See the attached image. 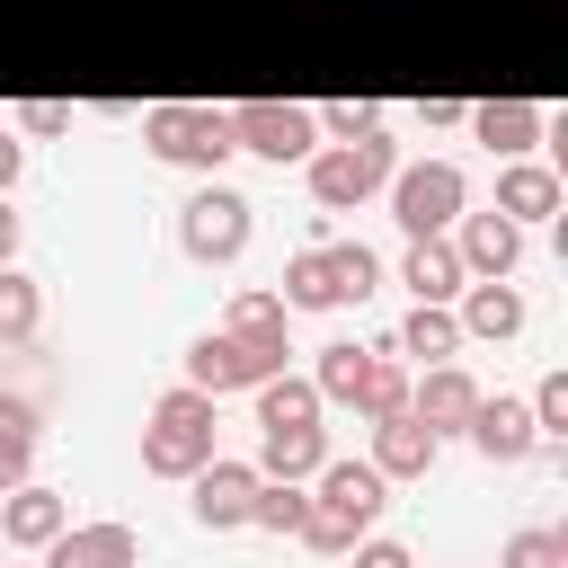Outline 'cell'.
I'll return each mask as SVG.
<instances>
[{
    "instance_id": "27",
    "label": "cell",
    "mask_w": 568,
    "mask_h": 568,
    "mask_svg": "<svg viewBox=\"0 0 568 568\" xmlns=\"http://www.w3.org/2000/svg\"><path fill=\"white\" fill-rule=\"evenodd\" d=\"M284 320H293V311H284L266 284H240L231 311H222V328H240V337H284Z\"/></svg>"
},
{
    "instance_id": "20",
    "label": "cell",
    "mask_w": 568,
    "mask_h": 568,
    "mask_svg": "<svg viewBox=\"0 0 568 568\" xmlns=\"http://www.w3.org/2000/svg\"><path fill=\"white\" fill-rule=\"evenodd\" d=\"M497 213H506V222H550V213H559V169L506 160V169H497Z\"/></svg>"
},
{
    "instance_id": "1",
    "label": "cell",
    "mask_w": 568,
    "mask_h": 568,
    "mask_svg": "<svg viewBox=\"0 0 568 568\" xmlns=\"http://www.w3.org/2000/svg\"><path fill=\"white\" fill-rule=\"evenodd\" d=\"M382 506H390V479L373 470V462H320L311 470V515H302V532L293 541H311L320 559H346L373 524H382Z\"/></svg>"
},
{
    "instance_id": "10",
    "label": "cell",
    "mask_w": 568,
    "mask_h": 568,
    "mask_svg": "<svg viewBox=\"0 0 568 568\" xmlns=\"http://www.w3.org/2000/svg\"><path fill=\"white\" fill-rule=\"evenodd\" d=\"M44 568H142V532L124 515H98V524H62L44 541Z\"/></svg>"
},
{
    "instance_id": "4",
    "label": "cell",
    "mask_w": 568,
    "mask_h": 568,
    "mask_svg": "<svg viewBox=\"0 0 568 568\" xmlns=\"http://www.w3.org/2000/svg\"><path fill=\"white\" fill-rule=\"evenodd\" d=\"M302 169H311V204H320V213H355L364 195H382V186H390V169H399V142L373 124L364 142H320Z\"/></svg>"
},
{
    "instance_id": "16",
    "label": "cell",
    "mask_w": 568,
    "mask_h": 568,
    "mask_svg": "<svg viewBox=\"0 0 568 568\" xmlns=\"http://www.w3.org/2000/svg\"><path fill=\"white\" fill-rule=\"evenodd\" d=\"M453 320H462V337H524V293L506 275H470L453 293Z\"/></svg>"
},
{
    "instance_id": "34",
    "label": "cell",
    "mask_w": 568,
    "mask_h": 568,
    "mask_svg": "<svg viewBox=\"0 0 568 568\" xmlns=\"http://www.w3.org/2000/svg\"><path fill=\"white\" fill-rule=\"evenodd\" d=\"M62 124H71L62 98H27V106H18V133H62Z\"/></svg>"
},
{
    "instance_id": "13",
    "label": "cell",
    "mask_w": 568,
    "mask_h": 568,
    "mask_svg": "<svg viewBox=\"0 0 568 568\" xmlns=\"http://www.w3.org/2000/svg\"><path fill=\"white\" fill-rule=\"evenodd\" d=\"M444 240H453L462 275H515V257H524V222H506L497 204H488V213H462Z\"/></svg>"
},
{
    "instance_id": "9",
    "label": "cell",
    "mask_w": 568,
    "mask_h": 568,
    "mask_svg": "<svg viewBox=\"0 0 568 568\" xmlns=\"http://www.w3.org/2000/svg\"><path fill=\"white\" fill-rule=\"evenodd\" d=\"M222 124H231V151H257V160H275V169L320 151L311 106H293V98H231V106H222Z\"/></svg>"
},
{
    "instance_id": "21",
    "label": "cell",
    "mask_w": 568,
    "mask_h": 568,
    "mask_svg": "<svg viewBox=\"0 0 568 568\" xmlns=\"http://www.w3.org/2000/svg\"><path fill=\"white\" fill-rule=\"evenodd\" d=\"M399 284L417 293V302H453L470 275H462V257H453V240L444 231H426V240H408V257H399Z\"/></svg>"
},
{
    "instance_id": "37",
    "label": "cell",
    "mask_w": 568,
    "mask_h": 568,
    "mask_svg": "<svg viewBox=\"0 0 568 568\" xmlns=\"http://www.w3.org/2000/svg\"><path fill=\"white\" fill-rule=\"evenodd\" d=\"M0 266H18V213H9V195H0Z\"/></svg>"
},
{
    "instance_id": "22",
    "label": "cell",
    "mask_w": 568,
    "mask_h": 568,
    "mask_svg": "<svg viewBox=\"0 0 568 568\" xmlns=\"http://www.w3.org/2000/svg\"><path fill=\"white\" fill-rule=\"evenodd\" d=\"M390 355H426V364H453V355H462V320H453V302H417V311L399 320Z\"/></svg>"
},
{
    "instance_id": "23",
    "label": "cell",
    "mask_w": 568,
    "mask_h": 568,
    "mask_svg": "<svg viewBox=\"0 0 568 568\" xmlns=\"http://www.w3.org/2000/svg\"><path fill=\"white\" fill-rule=\"evenodd\" d=\"M346 408H355V417H399V408H408V364L390 355V337L364 355V382H355V399H346Z\"/></svg>"
},
{
    "instance_id": "12",
    "label": "cell",
    "mask_w": 568,
    "mask_h": 568,
    "mask_svg": "<svg viewBox=\"0 0 568 568\" xmlns=\"http://www.w3.org/2000/svg\"><path fill=\"white\" fill-rule=\"evenodd\" d=\"M462 435H470V453H479V462H497V470H515V462H532V453H541L532 408H524V399H488V390H479V408H470V426H462Z\"/></svg>"
},
{
    "instance_id": "15",
    "label": "cell",
    "mask_w": 568,
    "mask_h": 568,
    "mask_svg": "<svg viewBox=\"0 0 568 568\" xmlns=\"http://www.w3.org/2000/svg\"><path fill=\"white\" fill-rule=\"evenodd\" d=\"M62 524H71V497H62V488H44V479L0 488V541H9V550H44Z\"/></svg>"
},
{
    "instance_id": "11",
    "label": "cell",
    "mask_w": 568,
    "mask_h": 568,
    "mask_svg": "<svg viewBox=\"0 0 568 568\" xmlns=\"http://www.w3.org/2000/svg\"><path fill=\"white\" fill-rule=\"evenodd\" d=\"M186 488H195L186 506H195L204 532H240V524H248V497H257V462H222V453H213L204 470H186Z\"/></svg>"
},
{
    "instance_id": "18",
    "label": "cell",
    "mask_w": 568,
    "mask_h": 568,
    "mask_svg": "<svg viewBox=\"0 0 568 568\" xmlns=\"http://www.w3.org/2000/svg\"><path fill=\"white\" fill-rule=\"evenodd\" d=\"M462 124H470L497 160H524V151L541 142V106H532V98H488V106H470Z\"/></svg>"
},
{
    "instance_id": "19",
    "label": "cell",
    "mask_w": 568,
    "mask_h": 568,
    "mask_svg": "<svg viewBox=\"0 0 568 568\" xmlns=\"http://www.w3.org/2000/svg\"><path fill=\"white\" fill-rule=\"evenodd\" d=\"M328 462V426H257V479H311Z\"/></svg>"
},
{
    "instance_id": "6",
    "label": "cell",
    "mask_w": 568,
    "mask_h": 568,
    "mask_svg": "<svg viewBox=\"0 0 568 568\" xmlns=\"http://www.w3.org/2000/svg\"><path fill=\"white\" fill-rule=\"evenodd\" d=\"M462 213H470V178H462V160H399V169H390V222H399L408 240L453 231Z\"/></svg>"
},
{
    "instance_id": "14",
    "label": "cell",
    "mask_w": 568,
    "mask_h": 568,
    "mask_svg": "<svg viewBox=\"0 0 568 568\" xmlns=\"http://www.w3.org/2000/svg\"><path fill=\"white\" fill-rule=\"evenodd\" d=\"M470 408H479V382L462 373V364H426V382H408V417L444 444V435H462L470 426Z\"/></svg>"
},
{
    "instance_id": "30",
    "label": "cell",
    "mask_w": 568,
    "mask_h": 568,
    "mask_svg": "<svg viewBox=\"0 0 568 568\" xmlns=\"http://www.w3.org/2000/svg\"><path fill=\"white\" fill-rule=\"evenodd\" d=\"M311 124H320L328 142H364V133L382 124V106H373V98H328V106H311Z\"/></svg>"
},
{
    "instance_id": "26",
    "label": "cell",
    "mask_w": 568,
    "mask_h": 568,
    "mask_svg": "<svg viewBox=\"0 0 568 568\" xmlns=\"http://www.w3.org/2000/svg\"><path fill=\"white\" fill-rule=\"evenodd\" d=\"M302 515H311V479H257V497H248L257 532H302Z\"/></svg>"
},
{
    "instance_id": "29",
    "label": "cell",
    "mask_w": 568,
    "mask_h": 568,
    "mask_svg": "<svg viewBox=\"0 0 568 568\" xmlns=\"http://www.w3.org/2000/svg\"><path fill=\"white\" fill-rule=\"evenodd\" d=\"M497 568H568V532L559 524H524V532H506Z\"/></svg>"
},
{
    "instance_id": "36",
    "label": "cell",
    "mask_w": 568,
    "mask_h": 568,
    "mask_svg": "<svg viewBox=\"0 0 568 568\" xmlns=\"http://www.w3.org/2000/svg\"><path fill=\"white\" fill-rule=\"evenodd\" d=\"M417 115H426V124H435V133H444V124H462V115H470V106H462V98H426V106H417Z\"/></svg>"
},
{
    "instance_id": "35",
    "label": "cell",
    "mask_w": 568,
    "mask_h": 568,
    "mask_svg": "<svg viewBox=\"0 0 568 568\" xmlns=\"http://www.w3.org/2000/svg\"><path fill=\"white\" fill-rule=\"evenodd\" d=\"M18 169H27V142H18V133H0V195L18 186Z\"/></svg>"
},
{
    "instance_id": "8",
    "label": "cell",
    "mask_w": 568,
    "mask_h": 568,
    "mask_svg": "<svg viewBox=\"0 0 568 568\" xmlns=\"http://www.w3.org/2000/svg\"><path fill=\"white\" fill-rule=\"evenodd\" d=\"M284 355H293L284 337H240V328H204V337L186 346V382H195V390H213V399H222V390H257L266 373H284Z\"/></svg>"
},
{
    "instance_id": "28",
    "label": "cell",
    "mask_w": 568,
    "mask_h": 568,
    "mask_svg": "<svg viewBox=\"0 0 568 568\" xmlns=\"http://www.w3.org/2000/svg\"><path fill=\"white\" fill-rule=\"evenodd\" d=\"M364 355H373V346H346V337H337V346H320V364H311V390L346 408V399H355V382H364Z\"/></svg>"
},
{
    "instance_id": "24",
    "label": "cell",
    "mask_w": 568,
    "mask_h": 568,
    "mask_svg": "<svg viewBox=\"0 0 568 568\" xmlns=\"http://www.w3.org/2000/svg\"><path fill=\"white\" fill-rule=\"evenodd\" d=\"M248 399H257V426H320V408H328L311 390V373H266Z\"/></svg>"
},
{
    "instance_id": "2",
    "label": "cell",
    "mask_w": 568,
    "mask_h": 568,
    "mask_svg": "<svg viewBox=\"0 0 568 568\" xmlns=\"http://www.w3.org/2000/svg\"><path fill=\"white\" fill-rule=\"evenodd\" d=\"M364 293H382V257L364 248V240H311L302 257H284V311H346V302H364Z\"/></svg>"
},
{
    "instance_id": "5",
    "label": "cell",
    "mask_w": 568,
    "mask_h": 568,
    "mask_svg": "<svg viewBox=\"0 0 568 568\" xmlns=\"http://www.w3.org/2000/svg\"><path fill=\"white\" fill-rule=\"evenodd\" d=\"M142 142H151L169 169H195V178H222V160H231L222 106H195V98H160V106L142 115Z\"/></svg>"
},
{
    "instance_id": "3",
    "label": "cell",
    "mask_w": 568,
    "mask_h": 568,
    "mask_svg": "<svg viewBox=\"0 0 568 568\" xmlns=\"http://www.w3.org/2000/svg\"><path fill=\"white\" fill-rule=\"evenodd\" d=\"M204 462H213V390L178 382V390H160L151 417H142V470H151V479H186V470H204Z\"/></svg>"
},
{
    "instance_id": "25",
    "label": "cell",
    "mask_w": 568,
    "mask_h": 568,
    "mask_svg": "<svg viewBox=\"0 0 568 568\" xmlns=\"http://www.w3.org/2000/svg\"><path fill=\"white\" fill-rule=\"evenodd\" d=\"M36 328H44V284L0 266V346H36Z\"/></svg>"
},
{
    "instance_id": "31",
    "label": "cell",
    "mask_w": 568,
    "mask_h": 568,
    "mask_svg": "<svg viewBox=\"0 0 568 568\" xmlns=\"http://www.w3.org/2000/svg\"><path fill=\"white\" fill-rule=\"evenodd\" d=\"M524 408H532V435H541V444H559V435H568V373H550Z\"/></svg>"
},
{
    "instance_id": "33",
    "label": "cell",
    "mask_w": 568,
    "mask_h": 568,
    "mask_svg": "<svg viewBox=\"0 0 568 568\" xmlns=\"http://www.w3.org/2000/svg\"><path fill=\"white\" fill-rule=\"evenodd\" d=\"M346 559H355V568H417V559H408V541H382V532H364Z\"/></svg>"
},
{
    "instance_id": "32",
    "label": "cell",
    "mask_w": 568,
    "mask_h": 568,
    "mask_svg": "<svg viewBox=\"0 0 568 568\" xmlns=\"http://www.w3.org/2000/svg\"><path fill=\"white\" fill-rule=\"evenodd\" d=\"M18 479H36V435L0 426V488H18Z\"/></svg>"
},
{
    "instance_id": "38",
    "label": "cell",
    "mask_w": 568,
    "mask_h": 568,
    "mask_svg": "<svg viewBox=\"0 0 568 568\" xmlns=\"http://www.w3.org/2000/svg\"><path fill=\"white\" fill-rule=\"evenodd\" d=\"M0 568H9V559H0Z\"/></svg>"
},
{
    "instance_id": "17",
    "label": "cell",
    "mask_w": 568,
    "mask_h": 568,
    "mask_svg": "<svg viewBox=\"0 0 568 568\" xmlns=\"http://www.w3.org/2000/svg\"><path fill=\"white\" fill-rule=\"evenodd\" d=\"M435 453H444V444H435L408 408H399V417H373V453H364V462H373L382 479H426V470H435Z\"/></svg>"
},
{
    "instance_id": "7",
    "label": "cell",
    "mask_w": 568,
    "mask_h": 568,
    "mask_svg": "<svg viewBox=\"0 0 568 568\" xmlns=\"http://www.w3.org/2000/svg\"><path fill=\"white\" fill-rule=\"evenodd\" d=\"M248 231H257V204H248L240 186H222V178H204V186L178 204V248H186L195 266H231V257L248 248Z\"/></svg>"
}]
</instances>
